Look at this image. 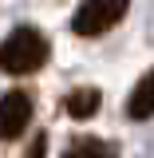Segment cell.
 Returning <instances> with one entry per match:
<instances>
[{"instance_id": "277c9868", "label": "cell", "mask_w": 154, "mask_h": 158, "mask_svg": "<svg viewBox=\"0 0 154 158\" xmlns=\"http://www.w3.org/2000/svg\"><path fill=\"white\" fill-rule=\"evenodd\" d=\"M99 107H103V91H99V87H71V91L63 95V111L71 118H79V123L95 118Z\"/></svg>"}, {"instance_id": "3957f363", "label": "cell", "mask_w": 154, "mask_h": 158, "mask_svg": "<svg viewBox=\"0 0 154 158\" xmlns=\"http://www.w3.org/2000/svg\"><path fill=\"white\" fill-rule=\"evenodd\" d=\"M32 115H36V103H32L28 91H20V87L4 91V95H0V138H4V142L20 138L28 131Z\"/></svg>"}, {"instance_id": "8992f818", "label": "cell", "mask_w": 154, "mask_h": 158, "mask_svg": "<svg viewBox=\"0 0 154 158\" xmlns=\"http://www.w3.org/2000/svg\"><path fill=\"white\" fill-rule=\"evenodd\" d=\"M63 158H119V150L103 138H91V135H79L71 138V146L63 150Z\"/></svg>"}, {"instance_id": "52a82bcc", "label": "cell", "mask_w": 154, "mask_h": 158, "mask_svg": "<svg viewBox=\"0 0 154 158\" xmlns=\"http://www.w3.org/2000/svg\"><path fill=\"white\" fill-rule=\"evenodd\" d=\"M44 154H48V135L40 131V135L32 138V146H28V154H24V158H44Z\"/></svg>"}, {"instance_id": "5b68a950", "label": "cell", "mask_w": 154, "mask_h": 158, "mask_svg": "<svg viewBox=\"0 0 154 158\" xmlns=\"http://www.w3.org/2000/svg\"><path fill=\"white\" fill-rule=\"evenodd\" d=\"M127 118H135V123L154 118V67H150L142 79H138L135 91L127 95Z\"/></svg>"}, {"instance_id": "7a4b0ae2", "label": "cell", "mask_w": 154, "mask_h": 158, "mask_svg": "<svg viewBox=\"0 0 154 158\" xmlns=\"http://www.w3.org/2000/svg\"><path fill=\"white\" fill-rule=\"evenodd\" d=\"M127 8H131V0H83L71 16V32L83 40H95L103 32H111L115 24H123Z\"/></svg>"}, {"instance_id": "6da1fadb", "label": "cell", "mask_w": 154, "mask_h": 158, "mask_svg": "<svg viewBox=\"0 0 154 158\" xmlns=\"http://www.w3.org/2000/svg\"><path fill=\"white\" fill-rule=\"evenodd\" d=\"M48 56H52V44L32 24H20L0 40V71L4 75H32L48 63Z\"/></svg>"}]
</instances>
